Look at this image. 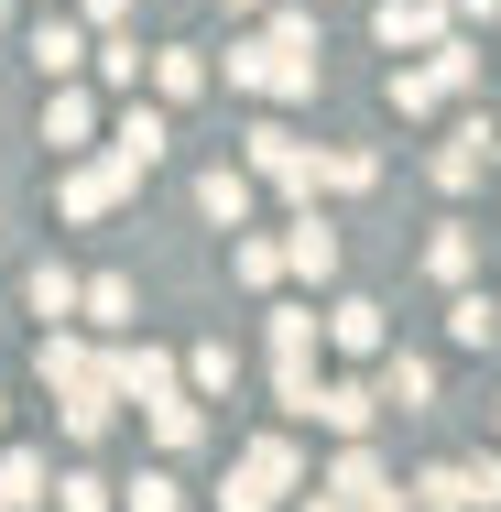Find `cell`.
<instances>
[{"instance_id":"14","label":"cell","mask_w":501,"mask_h":512,"mask_svg":"<svg viewBox=\"0 0 501 512\" xmlns=\"http://www.w3.org/2000/svg\"><path fill=\"white\" fill-rule=\"evenodd\" d=\"M33 502H55V491H44V458L11 447V458H0V512H33Z\"/></svg>"},{"instance_id":"29","label":"cell","mask_w":501,"mask_h":512,"mask_svg":"<svg viewBox=\"0 0 501 512\" xmlns=\"http://www.w3.org/2000/svg\"><path fill=\"white\" fill-rule=\"evenodd\" d=\"M371 175H382V153H327V186H338V197H360Z\"/></svg>"},{"instance_id":"27","label":"cell","mask_w":501,"mask_h":512,"mask_svg":"<svg viewBox=\"0 0 501 512\" xmlns=\"http://www.w3.org/2000/svg\"><path fill=\"white\" fill-rule=\"evenodd\" d=\"M229 262H240V284H273L284 273V240H229Z\"/></svg>"},{"instance_id":"28","label":"cell","mask_w":501,"mask_h":512,"mask_svg":"<svg viewBox=\"0 0 501 512\" xmlns=\"http://www.w3.org/2000/svg\"><path fill=\"white\" fill-rule=\"evenodd\" d=\"M186 382H197V393H229V382H240V360H229V349H218V338H207L197 360H186Z\"/></svg>"},{"instance_id":"31","label":"cell","mask_w":501,"mask_h":512,"mask_svg":"<svg viewBox=\"0 0 501 512\" xmlns=\"http://www.w3.org/2000/svg\"><path fill=\"white\" fill-rule=\"evenodd\" d=\"M469 491H480V512H501V458H469Z\"/></svg>"},{"instance_id":"32","label":"cell","mask_w":501,"mask_h":512,"mask_svg":"<svg viewBox=\"0 0 501 512\" xmlns=\"http://www.w3.org/2000/svg\"><path fill=\"white\" fill-rule=\"evenodd\" d=\"M295 512H349V502H338V491H316V502H295Z\"/></svg>"},{"instance_id":"9","label":"cell","mask_w":501,"mask_h":512,"mask_svg":"<svg viewBox=\"0 0 501 512\" xmlns=\"http://www.w3.org/2000/svg\"><path fill=\"white\" fill-rule=\"evenodd\" d=\"M316 491H338V502H349V512H371V502H382V491H393V480H382V458H371V447H349V458H338V469H327Z\"/></svg>"},{"instance_id":"21","label":"cell","mask_w":501,"mask_h":512,"mask_svg":"<svg viewBox=\"0 0 501 512\" xmlns=\"http://www.w3.org/2000/svg\"><path fill=\"white\" fill-rule=\"evenodd\" d=\"M491 327H501L491 295H458V306H447V338H458V349H491Z\"/></svg>"},{"instance_id":"8","label":"cell","mask_w":501,"mask_h":512,"mask_svg":"<svg viewBox=\"0 0 501 512\" xmlns=\"http://www.w3.org/2000/svg\"><path fill=\"white\" fill-rule=\"evenodd\" d=\"M109 382H120V404H175V360H153V349H142V360H109Z\"/></svg>"},{"instance_id":"30","label":"cell","mask_w":501,"mask_h":512,"mask_svg":"<svg viewBox=\"0 0 501 512\" xmlns=\"http://www.w3.org/2000/svg\"><path fill=\"white\" fill-rule=\"evenodd\" d=\"M197 77H207L197 55H153V88H164V99H197Z\"/></svg>"},{"instance_id":"17","label":"cell","mask_w":501,"mask_h":512,"mask_svg":"<svg viewBox=\"0 0 501 512\" xmlns=\"http://www.w3.org/2000/svg\"><path fill=\"white\" fill-rule=\"evenodd\" d=\"M469 262H480L469 229H436V240H425V273H436V284H469Z\"/></svg>"},{"instance_id":"10","label":"cell","mask_w":501,"mask_h":512,"mask_svg":"<svg viewBox=\"0 0 501 512\" xmlns=\"http://www.w3.org/2000/svg\"><path fill=\"white\" fill-rule=\"evenodd\" d=\"M382 404H436V360H414V349H382Z\"/></svg>"},{"instance_id":"22","label":"cell","mask_w":501,"mask_h":512,"mask_svg":"<svg viewBox=\"0 0 501 512\" xmlns=\"http://www.w3.org/2000/svg\"><path fill=\"white\" fill-rule=\"evenodd\" d=\"M436 99H447V77H436V66H393V109H403V120H425Z\"/></svg>"},{"instance_id":"19","label":"cell","mask_w":501,"mask_h":512,"mask_svg":"<svg viewBox=\"0 0 501 512\" xmlns=\"http://www.w3.org/2000/svg\"><path fill=\"white\" fill-rule=\"evenodd\" d=\"M414 502H425V512H480V491H469V469H425Z\"/></svg>"},{"instance_id":"18","label":"cell","mask_w":501,"mask_h":512,"mask_svg":"<svg viewBox=\"0 0 501 512\" xmlns=\"http://www.w3.org/2000/svg\"><path fill=\"white\" fill-rule=\"evenodd\" d=\"M88 120H99V109L77 99V88H55V109H44V142H55V153H77V142H88Z\"/></svg>"},{"instance_id":"3","label":"cell","mask_w":501,"mask_h":512,"mask_svg":"<svg viewBox=\"0 0 501 512\" xmlns=\"http://www.w3.org/2000/svg\"><path fill=\"white\" fill-rule=\"evenodd\" d=\"M55 197H66V218H109V207L131 197V164H120V153H99V164H66V186H55Z\"/></svg>"},{"instance_id":"12","label":"cell","mask_w":501,"mask_h":512,"mask_svg":"<svg viewBox=\"0 0 501 512\" xmlns=\"http://www.w3.org/2000/svg\"><path fill=\"white\" fill-rule=\"evenodd\" d=\"M197 207L218 218V229H240V218H251V175H240V164H218V175H197Z\"/></svg>"},{"instance_id":"15","label":"cell","mask_w":501,"mask_h":512,"mask_svg":"<svg viewBox=\"0 0 501 512\" xmlns=\"http://www.w3.org/2000/svg\"><path fill=\"white\" fill-rule=\"evenodd\" d=\"M33 66H44V77H77V66H88V33H77V22H44V33H33Z\"/></svg>"},{"instance_id":"7","label":"cell","mask_w":501,"mask_h":512,"mask_svg":"<svg viewBox=\"0 0 501 512\" xmlns=\"http://www.w3.org/2000/svg\"><path fill=\"white\" fill-rule=\"evenodd\" d=\"M327 338H338L349 360H382V306H371V295H338V306H327Z\"/></svg>"},{"instance_id":"5","label":"cell","mask_w":501,"mask_h":512,"mask_svg":"<svg viewBox=\"0 0 501 512\" xmlns=\"http://www.w3.org/2000/svg\"><path fill=\"white\" fill-rule=\"evenodd\" d=\"M164 142H175V131H164V109H120V131H109V153H120L131 175H153V164H164Z\"/></svg>"},{"instance_id":"13","label":"cell","mask_w":501,"mask_h":512,"mask_svg":"<svg viewBox=\"0 0 501 512\" xmlns=\"http://www.w3.org/2000/svg\"><path fill=\"white\" fill-rule=\"evenodd\" d=\"M480 164H491V120H469V131L436 153V186H480Z\"/></svg>"},{"instance_id":"2","label":"cell","mask_w":501,"mask_h":512,"mask_svg":"<svg viewBox=\"0 0 501 512\" xmlns=\"http://www.w3.org/2000/svg\"><path fill=\"white\" fill-rule=\"evenodd\" d=\"M251 175H273L284 197H316V186H327V153H316V142H295L284 120H262V131H251Z\"/></svg>"},{"instance_id":"4","label":"cell","mask_w":501,"mask_h":512,"mask_svg":"<svg viewBox=\"0 0 501 512\" xmlns=\"http://www.w3.org/2000/svg\"><path fill=\"white\" fill-rule=\"evenodd\" d=\"M371 414H382V382H316V425L371 436Z\"/></svg>"},{"instance_id":"20","label":"cell","mask_w":501,"mask_h":512,"mask_svg":"<svg viewBox=\"0 0 501 512\" xmlns=\"http://www.w3.org/2000/svg\"><path fill=\"white\" fill-rule=\"evenodd\" d=\"M120 512H186V480H175V469H142V480L120 491Z\"/></svg>"},{"instance_id":"25","label":"cell","mask_w":501,"mask_h":512,"mask_svg":"<svg viewBox=\"0 0 501 512\" xmlns=\"http://www.w3.org/2000/svg\"><path fill=\"white\" fill-rule=\"evenodd\" d=\"M120 502V491H109L99 469H66V480H55V512H109Z\"/></svg>"},{"instance_id":"16","label":"cell","mask_w":501,"mask_h":512,"mask_svg":"<svg viewBox=\"0 0 501 512\" xmlns=\"http://www.w3.org/2000/svg\"><path fill=\"white\" fill-rule=\"evenodd\" d=\"M77 306H88V284L66 262H33V316H77Z\"/></svg>"},{"instance_id":"26","label":"cell","mask_w":501,"mask_h":512,"mask_svg":"<svg viewBox=\"0 0 501 512\" xmlns=\"http://www.w3.org/2000/svg\"><path fill=\"white\" fill-rule=\"evenodd\" d=\"M153 436H164V447H175V458H186V447H197L207 425H197V404H186V393H175V404H153Z\"/></svg>"},{"instance_id":"24","label":"cell","mask_w":501,"mask_h":512,"mask_svg":"<svg viewBox=\"0 0 501 512\" xmlns=\"http://www.w3.org/2000/svg\"><path fill=\"white\" fill-rule=\"evenodd\" d=\"M316 327H327V316L284 306V316H273V360H316Z\"/></svg>"},{"instance_id":"23","label":"cell","mask_w":501,"mask_h":512,"mask_svg":"<svg viewBox=\"0 0 501 512\" xmlns=\"http://www.w3.org/2000/svg\"><path fill=\"white\" fill-rule=\"evenodd\" d=\"M88 327H131V273H99V284H88Z\"/></svg>"},{"instance_id":"33","label":"cell","mask_w":501,"mask_h":512,"mask_svg":"<svg viewBox=\"0 0 501 512\" xmlns=\"http://www.w3.org/2000/svg\"><path fill=\"white\" fill-rule=\"evenodd\" d=\"M371 512H414V502H393V491H382V502H371Z\"/></svg>"},{"instance_id":"1","label":"cell","mask_w":501,"mask_h":512,"mask_svg":"<svg viewBox=\"0 0 501 512\" xmlns=\"http://www.w3.org/2000/svg\"><path fill=\"white\" fill-rule=\"evenodd\" d=\"M305 480V458H295V436H262L240 469H229V491H218V512H273L284 491Z\"/></svg>"},{"instance_id":"11","label":"cell","mask_w":501,"mask_h":512,"mask_svg":"<svg viewBox=\"0 0 501 512\" xmlns=\"http://www.w3.org/2000/svg\"><path fill=\"white\" fill-rule=\"evenodd\" d=\"M382 44H447V11H436V0H393V11H382Z\"/></svg>"},{"instance_id":"6","label":"cell","mask_w":501,"mask_h":512,"mask_svg":"<svg viewBox=\"0 0 501 512\" xmlns=\"http://www.w3.org/2000/svg\"><path fill=\"white\" fill-rule=\"evenodd\" d=\"M284 273H305V284H327V273H338V229H327L316 207H305V218H295V240H284Z\"/></svg>"}]
</instances>
